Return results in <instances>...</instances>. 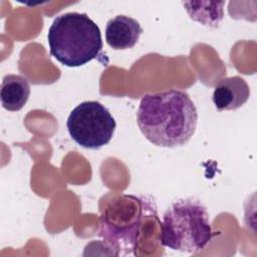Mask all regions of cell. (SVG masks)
Here are the masks:
<instances>
[{"instance_id":"1","label":"cell","mask_w":257,"mask_h":257,"mask_svg":"<svg viewBox=\"0 0 257 257\" xmlns=\"http://www.w3.org/2000/svg\"><path fill=\"white\" fill-rule=\"evenodd\" d=\"M198 111L189 94L170 89L147 93L137 111V123L155 146L175 148L186 145L195 134Z\"/></svg>"},{"instance_id":"2","label":"cell","mask_w":257,"mask_h":257,"mask_svg":"<svg viewBox=\"0 0 257 257\" xmlns=\"http://www.w3.org/2000/svg\"><path fill=\"white\" fill-rule=\"evenodd\" d=\"M47 42L50 54L68 67L84 65L102 50L100 29L86 13L68 12L54 18Z\"/></svg>"},{"instance_id":"3","label":"cell","mask_w":257,"mask_h":257,"mask_svg":"<svg viewBox=\"0 0 257 257\" xmlns=\"http://www.w3.org/2000/svg\"><path fill=\"white\" fill-rule=\"evenodd\" d=\"M157 215L154 202L135 195H120L111 200L100 217V243L111 254H134L141 227L148 216Z\"/></svg>"},{"instance_id":"4","label":"cell","mask_w":257,"mask_h":257,"mask_svg":"<svg viewBox=\"0 0 257 257\" xmlns=\"http://www.w3.org/2000/svg\"><path fill=\"white\" fill-rule=\"evenodd\" d=\"M214 236L205 205L197 199H181L164 213L161 243L174 251L195 253L211 242Z\"/></svg>"},{"instance_id":"5","label":"cell","mask_w":257,"mask_h":257,"mask_svg":"<svg viewBox=\"0 0 257 257\" xmlns=\"http://www.w3.org/2000/svg\"><path fill=\"white\" fill-rule=\"evenodd\" d=\"M116 122L109 110L96 100L75 106L68 115L66 127L71 139L80 147L99 150L113 137Z\"/></svg>"},{"instance_id":"6","label":"cell","mask_w":257,"mask_h":257,"mask_svg":"<svg viewBox=\"0 0 257 257\" xmlns=\"http://www.w3.org/2000/svg\"><path fill=\"white\" fill-rule=\"evenodd\" d=\"M250 96L246 80L238 75L222 78L213 91V102L219 111L235 110L241 107Z\"/></svg>"},{"instance_id":"7","label":"cell","mask_w":257,"mask_h":257,"mask_svg":"<svg viewBox=\"0 0 257 257\" xmlns=\"http://www.w3.org/2000/svg\"><path fill=\"white\" fill-rule=\"evenodd\" d=\"M142 33L143 28L139 21L126 15H117L109 19L105 26L106 43L115 50L133 48Z\"/></svg>"},{"instance_id":"8","label":"cell","mask_w":257,"mask_h":257,"mask_svg":"<svg viewBox=\"0 0 257 257\" xmlns=\"http://www.w3.org/2000/svg\"><path fill=\"white\" fill-rule=\"evenodd\" d=\"M29 95L30 84L25 76L7 74L3 77L0 86V99L6 110H20L26 104Z\"/></svg>"},{"instance_id":"9","label":"cell","mask_w":257,"mask_h":257,"mask_svg":"<svg viewBox=\"0 0 257 257\" xmlns=\"http://www.w3.org/2000/svg\"><path fill=\"white\" fill-rule=\"evenodd\" d=\"M225 2L189 1L183 5L190 17L208 27H217L223 19V6Z\"/></svg>"}]
</instances>
